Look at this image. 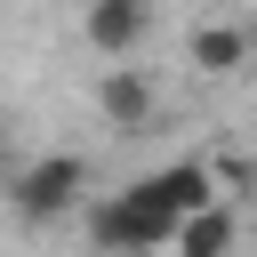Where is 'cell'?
Masks as SVG:
<instances>
[{"instance_id":"5b68a950","label":"cell","mask_w":257,"mask_h":257,"mask_svg":"<svg viewBox=\"0 0 257 257\" xmlns=\"http://www.w3.org/2000/svg\"><path fill=\"white\" fill-rule=\"evenodd\" d=\"M153 201H161V217H201V209H217V177H209V161H169V169H153V177H137Z\"/></svg>"},{"instance_id":"277c9868","label":"cell","mask_w":257,"mask_h":257,"mask_svg":"<svg viewBox=\"0 0 257 257\" xmlns=\"http://www.w3.org/2000/svg\"><path fill=\"white\" fill-rule=\"evenodd\" d=\"M145 32H153V0H88L80 8V40L112 64H128L145 48Z\"/></svg>"},{"instance_id":"9c48e42d","label":"cell","mask_w":257,"mask_h":257,"mask_svg":"<svg viewBox=\"0 0 257 257\" xmlns=\"http://www.w3.org/2000/svg\"><path fill=\"white\" fill-rule=\"evenodd\" d=\"M80 8H88V0H80Z\"/></svg>"},{"instance_id":"ba28073f","label":"cell","mask_w":257,"mask_h":257,"mask_svg":"<svg viewBox=\"0 0 257 257\" xmlns=\"http://www.w3.org/2000/svg\"><path fill=\"white\" fill-rule=\"evenodd\" d=\"M241 40H249V64H257V16H249V24H241Z\"/></svg>"},{"instance_id":"8992f818","label":"cell","mask_w":257,"mask_h":257,"mask_svg":"<svg viewBox=\"0 0 257 257\" xmlns=\"http://www.w3.org/2000/svg\"><path fill=\"white\" fill-rule=\"evenodd\" d=\"M185 56H193V72H201V80H233V72L249 64V40H241V24H193Z\"/></svg>"},{"instance_id":"6da1fadb","label":"cell","mask_w":257,"mask_h":257,"mask_svg":"<svg viewBox=\"0 0 257 257\" xmlns=\"http://www.w3.org/2000/svg\"><path fill=\"white\" fill-rule=\"evenodd\" d=\"M80 225H88V249L96 257H161L177 217H161V201L145 185H120V193H88L80 201Z\"/></svg>"},{"instance_id":"52a82bcc","label":"cell","mask_w":257,"mask_h":257,"mask_svg":"<svg viewBox=\"0 0 257 257\" xmlns=\"http://www.w3.org/2000/svg\"><path fill=\"white\" fill-rule=\"evenodd\" d=\"M233 241H241V217L217 201V209H201V217H185L177 233H169V249L177 257H233Z\"/></svg>"},{"instance_id":"7a4b0ae2","label":"cell","mask_w":257,"mask_h":257,"mask_svg":"<svg viewBox=\"0 0 257 257\" xmlns=\"http://www.w3.org/2000/svg\"><path fill=\"white\" fill-rule=\"evenodd\" d=\"M80 201H88V153H32L16 177H8V209H16V225H64V217H80Z\"/></svg>"},{"instance_id":"3957f363","label":"cell","mask_w":257,"mask_h":257,"mask_svg":"<svg viewBox=\"0 0 257 257\" xmlns=\"http://www.w3.org/2000/svg\"><path fill=\"white\" fill-rule=\"evenodd\" d=\"M96 112H104V128L145 137V128L161 120V88H153V72H145V64H104V80H96Z\"/></svg>"}]
</instances>
